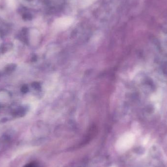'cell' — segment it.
<instances>
[{
  "instance_id": "obj_2",
  "label": "cell",
  "mask_w": 167,
  "mask_h": 167,
  "mask_svg": "<svg viewBox=\"0 0 167 167\" xmlns=\"http://www.w3.org/2000/svg\"><path fill=\"white\" fill-rule=\"evenodd\" d=\"M25 108L20 107L19 108H17V110L13 112V115L14 117H22L25 114Z\"/></svg>"
},
{
  "instance_id": "obj_6",
  "label": "cell",
  "mask_w": 167,
  "mask_h": 167,
  "mask_svg": "<svg viewBox=\"0 0 167 167\" xmlns=\"http://www.w3.org/2000/svg\"><path fill=\"white\" fill-rule=\"evenodd\" d=\"M21 90L22 92L24 93L27 92L28 90H29L28 86L27 85H24L23 86H22V88H21Z\"/></svg>"
},
{
  "instance_id": "obj_1",
  "label": "cell",
  "mask_w": 167,
  "mask_h": 167,
  "mask_svg": "<svg viewBox=\"0 0 167 167\" xmlns=\"http://www.w3.org/2000/svg\"><path fill=\"white\" fill-rule=\"evenodd\" d=\"M73 21V19L71 17H62L56 20L55 25L56 27L65 29L71 25Z\"/></svg>"
},
{
  "instance_id": "obj_3",
  "label": "cell",
  "mask_w": 167,
  "mask_h": 167,
  "mask_svg": "<svg viewBox=\"0 0 167 167\" xmlns=\"http://www.w3.org/2000/svg\"><path fill=\"white\" fill-rule=\"evenodd\" d=\"M17 67L16 65L15 64H10L7 65L5 67V71L7 73H11L15 71L16 68Z\"/></svg>"
},
{
  "instance_id": "obj_8",
  "label": "cell",
  "mask_w": 167,
  "mask_h": 167,
  "mask_svg": "<svg viewBox=\"0 0 167 167\" xmlns=\"http://www.w3.org/2000/svg\"><path fill=\"white\" fill-rule=\"evenodd\" d=\"M163 71L164 73H165L167 75V64L165 65L163 67Z\"/></svg>"
},
{
  "instance_id": "obj_7",
  "label": "cell",
  "mask_w": 167,
  "mask_h": 167,
  "mask_svg": "<svg viewBox=\"0 0 167 167\" xmlns=\"http://www.w3.org/2000/svg\"><path fill=\"white\" fill-rule=\"evenodd\" d=\"M24 167H37L33 163H30V164H27V165L25 166Z\"/></svg>"
},
{
  "instance_id": "obj_4",
  "label": "cell",
  "mask_w": 167,
  "mask_h": 167,
  "mask_svg": "<svg viewBox=\"0 0 167 167\" xmlns=\"http://www.w3.org/2000/svg\"><path fill=\"white\" fill-rule=\"evenodd\" d=\"M12 48V45L9 44H4L1 47V51L3 53H6Z\"/></svg>"
},
{
  "instance_id": "obj_5",
  "label": "cell",
  "mask_w": 167,
  "mask_h": 167,
  "mask_svg": "<svg viewBox=\"0 0 167 167\" xmlns=\"http://www.w3.org/2000/svg\"><path fill=\"white\" fill-rule=\"evenodd\" d=\"M95 0H83L82 4L83 7H86L90 5L94 2Z\"/></svg>"
}]
</instances>
